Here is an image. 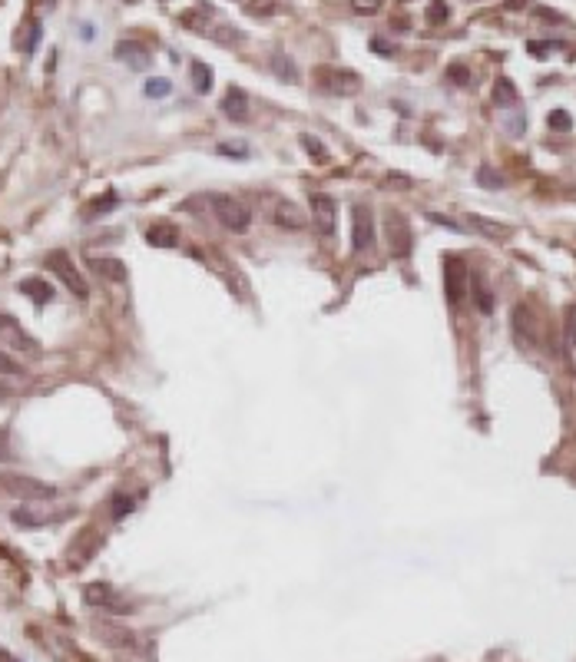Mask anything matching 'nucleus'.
<instances>
[{
  "instance_id": "obj_37",
  "label": "nucleus",
  "mask_w": 576,
  "mask_h": 662,
  "mask_svg": "<svg viewBox=\"0 0 576 662\" xmlns=\"http://www.w3.org/2000/svg\"><path fill=\"white\" fill-rule=\"evenodd\" d=\"M556 47H560V43H553V40H543V43H540V40H530V43H526V50L533 53V57H547V53L556 50Z\"/></svg>"
},
{
  "instance_id": "obj_41",
  "label": "nucleus",
  "mask_w": 576,
  "mask_h": 662,
  "mask_svg": "<svg viewBox=\"0 0 576 662\" xmlns=\"http://www.w3.org/2000/svg\"><path fill=\"white\" fill-rule=\"evenodd\" d=\"M371 50H381L384 57H391V53H394V50L388 47V43H384V40H371Z\"/></svg>"
},
{
  "instance_id": "obj_27",
  "label": "nucleus",
  "mask_w": 576,
  "mask_h": 662,
  "mask_svg": "<svg viewBox=\"0 0 576 662\" xmlns=\"http://www.w3.org/2000/svg\"><path fill=\"white\" fill-rule=\"evenodd\" d=\"M477 182H480L484 189H503L507 186L503 173H497L494 166H480V169H477Z\"/></svg>"
},
{
  "instance_id": "obj_11",
  "label": "nucleus",
  "mask_w": 576,
  "mask_h": 662,
  "mask_svg": "<svg viewBox=\"0 0 576 662\" xmlns=\"http://www.w3.org/2000/svg\"><path fill=\"white\" fill-rule=\"evenodd\" d=\"M272 219H275V225H282V229H291V232H298V229H305V225H308V215H305V209H301V206H295L291 199H278L275 209H272Z\"/></svg>"
},
{
  "instance_id": "obj_24",
  "label": "nucleus",
  "mask_w": 576,
  "mask_h": 662,
  "mask_svg": "<svg viewBox=\"0 0 576 662\" xmlns=\"http://www.w3.org/2000/svg\"><path fill=\"white\" fill-rule=\"evenodd\" d=\"M470 295H474V305H477V308H480L484 315L494 312V295L487 292V285H484V278H480V275L470 278Z\"/></svg>"
},
{
  "instance_id": "obj_40",
  "label": "nucleus",
  "mask_w": 576,
  "mask_h": 662,
  "mask_svg": "<svg viewBox=\"0 0 576 662\" xmlns=\"http://www.w3.org/2000/svg\"><path fill=\"white\" fill-rule=\"evenodd\" d=\"M301 146H305V150L312 152L315 159H325V156H328L325 146H318V143H315V136H301Z\"/></svg>"
},
{
  "instance_id": "obj_33",
  "label": "nucleus",
  "mask_w": 576,
  "mask_h": 662,
  "mask_svg": "<svg viewBox=\"0 0 576 662\" xmlns=\"http://www.w3.org/2000/svg\"><path fill=\"white\" fill-rule=\"evenodd\" d=\"M169 89H173L169 80H150V83H146V96H150V100H159V96H169Z\"/></svg>"
},
{
  "instance_id": "obj_34",
  "label": "nucleus",
  "mask_w": 576,
  "mask_h": 662,
  "mask_svg": "<svg viewBox=\"0 0 576 662\" xmlns=\"http://www.w3.org/2000/svg\"><path fill=\"white\" fill-rule=\"evenodd\" d=\"M245 10H249L252 17H265V13L275 10V0H249V3H245Z\"/></svg>"
},
{
  "instance_id": "obj_15",
  "label": "nucleus",
  "mask_w": 576,
  "mask_h": 662,
  "mask_svg": "<svg viewBox=\"0 0 576 662\" xmlns=\"http://www.w3.org/2000/svg\"><path fill=\"white\" fill-rule=\"evenodd\" d=\"M116 60H123L133 70H146L150 66V50L136 40H123V43H116Z\"/></svg>"
},
{
  "instance_id": "obj_26",
  "label": "nucleus",
  "mask_w": 576,
  "mask_h": 662,
  "mask_svg": "<svg viewBox=\"0 0 576 662\" xmlns=\"http://www.w3.org/2000/svg\"><path fill=\"white\" fill-rule=\"evenodd\" d=\"M268 66H272V73H275V76H282L285 83H291V80L298 76V70H295V63L288 60L285 53H275V57L268 60Z\"/></svg>"
},
{
  "instance_id": "obj_16",
  "label": "nucleus",
  "mask_w": 576,
  "mask_h": 662,
  "mask_svg": "<svg viewBox=\"0 0 576 662\" xmlns=\"http://www.w3.org/2000/svg\"><path fill=\"white\" fill-rule=\"evenodd\" d=\"M467 232H480L484 238L503 242V238H510V225L494 222V219H484V215H467Z\"/></svg>"
},
{
  "instance_id": "obj_23",
  "label": "nucleus",
  "mask_w": 576,
  "mask_h": 662,
  "mask_svg": "<svg viewBox=\"0 0 576 662\" xmlns=\"http://www.w3.org/2000/svg\"><path fill=\"white\" fill-rule=\"evenodd\" d=\"M189 76H192V87H196V93H209V89H213V70H209L202 60L189 63Z\"/></svg>"
},
{
  "instance_id": "obj_17",
  "label": "nucleus",
  "mask_w": 576,
  "mask_h": 662,
  "mask_svg": "<svg viewBox=\"0 0 576 662\" xmlns=\"http://www.w3.org/2000/svg\"><path fill=\"white\" fill-rule=\"evenodd\" d=\"M563 358L570 371H576V305H566L563 312Z\"/></svg>"
},
{
  "instance_id": "obj_8",
  "label": "nucleus",
  "mask_w": 576,
  "mask_h": 662,
  "mask_svg": "<svg viewBox=\"0 0 576 662\" xmlns=\"http://www.w3.org/2000/svg\"><path fill=\"white\" fill-rule=\"evenodd\" d=\"M0 341H7L10 348L24 351V354H30V358H40V345L34 341V338L27 335L24 328L13 322L10 315H0Z\"/></svg>"
},
{
  "instance_id": "obj_19",
  "label": "nucleus",
  "mask_w": 576,
  "mask_h": 662,
  "mask_svg": "<svg viewBox=\"0 0 576 662\" xmlns=\"http://www.w3.org/2000/svg\"><path fill=\"white\" fill-rule=\"evenodd\" d=\"M146 242L156 249H175L179 245V229L173 222H156L146 229Z\"/></svg>"
},
{
  "instance_id": "obj_5",
  "label": "nucleus",
  "mask_w": 576,
  "mask_h": 662,
  "mask_svg": "<svg viewBox=\"0 0 576 662\" xmlns=\"http://www.w3.org/2000/svg\"><path fill=\"white\" fill-rule=\"evenodd\" d=\"M47 268H50V272H57V278H60L63 285L73 292L76 298H87V295H89V288H87V282H83V275L76 272L73 259H70L63 249H53L50 255H47Z\"/></svg>"
},
{
  "instance_id": "obj_12",
  "label": "nucleus",
  "mask_w": 576,
  "mask_h": 662,
  "mask_svg": "<svg viewBox=\"0 0 576 662\" xmlns=\"http://www.w3.org/2000/svg\"><path fill=\"white\" fill-rule=\"evenodd\" d=\"M70 517V510H60V513H50V510H27V507H20V510L10 513V520L17 526H47V524H60V520H66Z\"/></svg>"
},
{
  "instance_id": "obj_6",
  "label": "nucleus",
  "mask_w": 576,
  "mask_h": 662,
  "mask_svg": "<svg viewBox=\"0 0 576 662\" xmlns=\"http://www.w3.org/2000/svg\"><path fill=\"white\" fill-rule=\"evenodd\" d=\"M444 295L451 301V308L463 305V298H467V265L457 255L444 259Z\"/></svg>"
},
{
  "instance_id": "obj_20",
  "label": "nucleus",
  "mask_w": 576,
  "mask_h": 662,
  "mask_svg": "<svg viewBox=\"0 0 576 662\" xmlns=\"http://www.w3.org/2000/svg\"><path fill=\"white\" fill-rule=\"evenodd\" d=\"M222 113H226L229 120H236V123H238V120H245V113H249V100H245V93H242L238 87H232L226 96H222Z\"/></svg>"
},
{
  "instance_id": "obj_38",
  "label": "nucleus",
  "mask_w": 576,
  "mask_h": 662,
  "mask_svg": "<svg viewBox=\"0 0 576 662\" xmlns=\"http://www.w3.org/2000/svg\"><path fill=\"white\" fill-rule=\"evenodd\" d=\"M7 461H13V450H10V434L0 427V463H7Z\"/></svg>"
},
{
  "instance_id": "obj_2",
  "label": "nucleus",
  "mask_w": 576,
  "mask_h": 662,
  "mask_svg": "<svg viewBox=\"0 0 576 662\" xmlns=\"http://www.w3.org/2000/svg\"><path fill=\"white\" fill-rule=\"evenodd\" d=\"M510 328H514V341L524 351H537L540 348V318L526 301L514 305V312H510Z\"/></svg>"
},
{
  "instance_id": "obj_10",
  "label": "nucleus",
  "mask_w": 576,
  "mask_h": 662,
  "mask_svg": "<svg viewBox=\"0 0 576 662\" xmlns=\"http://www.w3.org/2000/svg\"><path fill=\"white\" fill-rule=\"evenodd\" d=\"M335 219H338V206H335V199L331 196H322V192H315L312 196V222L318 225V232L322 236H335Z\"/></svg>"
},
{
  "instance_id": "obj_30",
  "label": "nucleus",
  "mask_w": 576,
  "mask_h": 662,
  "mask_svg": "<svg viewBox=\"0 0 576 662\" xmlns=\"http://www.w3.org/2000/svg\"><path fill=\"white\" fill-rule=\"evenodd\" d=\"M0 375H10V377H20L24 375V364L13 361L7 351H0Z\"/></svg>"
},
{
  "instance_id": "obj_35",
  "label": "nucleus",
  "mask_w": 576,
  "mask_h": 662,
  "mask_svg": "<svg viewBox=\"0 0 576 662\" xmlns=\"http://www.w3.org/2000/svg\"><path fill=\"white\" fill-rule=\"evenodd\" d=\"M351 10L361 13V17H371V13L381 10V0H351Z\"/></svg>"
},
{
  "instance_id": "obj_13",
  "label": "nucleus",
  "mask_w": 576,
  "mask_h": 662,
  "mask_svg": "<svg viewBox=\"0 0 576 662\" xmlns=\"http://www.w3.org/2000/svg\"><path fill=\"white\" fill-rule=\"evenodd\" d=\"M100 543H103V537H96V530H87V533H80V540H76L73 547H70V566H83V563L93 556V553L100 550Z\"/></svg>"
},
{
  "instance_id": "obj_31",
  "label": "nucleus",
  "mask_w": 576,
  "mask_h": 662,
  "mask_svg": "<svg viewBox=\"0 0 576 662\" xmlns=\"http://www.w3.org/2000/svg\"><path fill=\"white\" fill-rule=\"evenodd\" d=\"M447 20V3L444 0H431L427 7V24H444Z\"/></svg>"
},
{
  "instance_id": "obj_28",
  "label": "nucleus",
  "mask_w": 576,
  "mask_h": 662,
  "mask_svg": "<svg viewBox=\"0 0 576 662\" xmlns=\"http://www.w3.org/2000/svg\"><path fill=\"white\" fill-rule=\"evenodd\" d=\"M113 206H116V196L110 192V196H100V199L89 202L87 209H83V215H87V219H93V215H100V213H110Z\"/></svg>"
},
{
  "instance_id": "obj_22",
  "label": "nucleus",
  "mask_w": 576,
  "mask_h": 662,
  "mask_svg": "<svg viewBox=\"0 0 576 662\" xmlns=\"http://www.w3.org/2000/svg\"><path fill=\"white\" fill-rule=\"evenodd\" d=\"M20 292L30 295L37 305H47V301L53 298V285L50 282H43V278H24V282H20Z\"/></svg>"
},
{
  "instance_id": "obj_45",
  "label": "nucleus",
  "mask_w": 576,
  "mask_h": 662,
  "mask_svg": "<svg viewBox=\"0 0 576 662\" xmlns=\"http://www.w3.org/2000/svg\"><path fill=\"white\" fill-rule=\"evenodd\" d=\"M401 3H404V0H401Z\"/></svg>"
},
{
  "instance_id": "obj_42",
  "label": "nucleus",
  "mask_w": 576,
  "mask_h": 662,
  "mask_svg": "<svg viewBox=\"0 0 576 662\" xmlns=\"http://www.w3.org/2000/svg\"><path fill=\"white\" fill-rule=\"evenodd\" d=\"M526 0H507V10H524Z\"/></svg>"
},
{
  "instance_id": "obj_9",
  "label": "nucleus",
  "mask_w": 576,
  "mask_h": 662,
  "mask_svg": "<svg viewBox=\"0 0 576 662\" xmlns=\"http://www.w3.org/2000/svg\"><path fill=\"white\" fill-rule=\"evenodd\" d=\"M375 245V219L368 213V206H354V219H351V249L368 252Z\"/></svg>"
},
{
  "instance_id": "obj_36",
  "label": "nucleus",
  "mask_w": 576,
  "mask_h": 662,
  "mask_svg": "<svg viewBox=\"0 0 576 662\" xmlns=\"http://www.w3.org/2000/svg\"><path fill=\"white\" fill-rule=\"evenodd\" d=\"M129 510H133V500L126 497V494H116V497H113V517H116V520H123Z\"/></svg>"
},
{
  "instance_id": "obj_18",
  "label": "nucleus",
  "mask_w": 576,
  "mask_h": 662,
  "mask_svg": "<svg viewBox=\"0 0 576 662\" xmlns=\"http://www.w3.org/2000/svg\"><path fill=\"white\" fill-rule=\"evenodd\" d=\"M96 636H100L103 642L116 646V649H133V646H136V636H133L129 629L113 626V623H96Z\"/></svg>"
},
{
  "instance_id": "obj_25",
  "label": "nucleus",
  "mask_w": 576,
  "mask_h": 662,
  "mask_svg": "<svg viewBox=\"0 0 576 662\" xmlns=\"http://www.w3.org/2000/svg\"><path fill=\"white\" fill-rule=\"evenodd\" d=\"M494 103H497V106H517V87L507 76H501V80L494 83Z\"/></svg>"
},
{
  "instance_id": "obj_7",
  "label": "nucleus",
  "mask_w": 576,
  "mask_h": 662,
  "mask_svg": "<svg viewBox=\"0 0 576 662\" xmlns=\"http://www.w3.org/2000/svg\"><path fill=\"white\" fill-rule=\"evenodd\" d=\"M384 232H388V245H391V255H398V259H408L414 249V236H411V225H408V219L398 213H388V219H384Z\"/></svg>"
},
{
  "instance_id": "obj_29",
  "label": "nucleus",
  "mask_w": 576,
  "mask_h": 662,
  "mask_svg": "<svg viewBox=\"0 0 576 662\" xmlns=\"http://www.w3.org/2000/svg\"><path fill=\"white\" fill-rule=\"evenodd\" d=\"M547 123H550V129L570 133V126H573V120H570V113H566V110H553L550 116H547Z\"/></svg>"
},
{
  "instance_id": "obj_14",
  "label": "nucleus",
  "mask_w": 576,
  "mask_h": 662,
  "mask_svg": "<svg viewBox=\"0 0 576 662\" xmlns=\"http://www.w3.org/2000/svg\"><path fill=\"white\" fill-rule=\"evenodd\" d=\"M83 600H87L89 606H106V610H126L123 603L116 600V589L110 587V583H89V587H83Z\"/></svg>"
},
{
  "instance_id": "obj_32",
  "label": "nucleus",
  "mask_w": 576,
  "mask_h": 662,
  "mask_svg": "<svg viewBox=\"0 0 576 662\" xmlns=\"http://www.w3.org/2000/svg\"><path fill=\"white\" fill-rule=\"evenodd\" d=\"M427 219L434 225H440V229H451V232H467V225L463 222H454L451 215H440V213H427Z\"/></svg>"
},
{
  "instance_id": "obj_39",
  "label": "nucleus",
  "mask_w": 576,
  "mask_h": 662,
  "mask_svg": "<svg viewBox=\"0 0 576 662\" xmlns=\"http://www.w3.org/2000/svg\"><path fill=\"white\" fill-rule=\"evenodd\" d=\"M447 76H451L454 83H461V87H467V83H470V73H467V66H461V63H454L451 70H447Z\"/></svg>"
},
{
  "instance_id": "obj_4",
  "label": "nucleus",
  "mask_w": 576,
  "mask_h": 662,
  "mask_svg": "<svg viewBox=\"0 0 576 662\" xmlns=\"http://www.w3.org/2000/svg\"><path fill=\"white\" fill-rule=\"evenodd\" d=\"M0 490L20 500H50L57 497V487L34 480V477H20V474H0Z\"/></svg>"
},
{
  "instance_id": "obj_21",
  "label": "nucleus",
  "mask_w": 576,
  "mask_h": 662,
  "mask_svg": "<svg viewBox=\"0 0 576 662\" xmlns=\"http://www.w3.org/2000/svg\"><path fill=\"white\" fill-rule=\"evenodd\" d=\"M89 268L93 272H100L103 278H110V282H126V265L120 262V259H89Z\"/></svg>"
},
{
  "instance_id": "obj_1",
  "label": "nucleus",
  "mask_w": 576,
  "mask_h": 662,
  "mask_svg": "<svg viewBox=\"0 0 576 662\" xmlns=\"http://www.w3.org/2000/svg\"><path fill=\"white\" fill-rule=\"evenodd\" d=\"M209 209H213V215L219 219V225H226L229 232H245L252 222L249 206L242 199H236V196H213V199H209Z\"/></svg>"
},
{
  "instance_id": "obj_3",
  "label": "nucleus",
  "mask_w": 576,
  "mask_h": 662,
  "mask_svg": "<svg viewBox=\"0 0 576 662\" xmlns=\"http://www.w3.org/2000/svg\"><path fill=\"white\" fill-rule=\"evenodd\" d=\"M315 87L335 93V96H348L361 89V76L351 70H338V66H315Z\"/></svg>"
},
{
  "instance_id": "obj_43",
  "label": "nucleus",
  "mask_w": 576,
  "mask_h": 662,
  "mask_svg": "<svg viewBox=\"0 0 576 662\" xmlns=\"http://www.w3.org/2000/svg\"><path fill=\"white\" fill-rule=\"evenodd\" d=\"M0 662H20V659H13V656H10L7 649H0Z\"/></svg>"
},
{
  "instance_id": "obj_44",
  "label": "nucleus",
  "mask_w": 576,
  "mask_h": 662,
  "mask_svg": "<svg viewBox=\"0 0 576 662\" xmlns=\"http://www.w3.org/2000/svg\"><path fill=\"white\" fill-rule=\"evenodd\" d=\"M7 398H10V387H7V384H0V401H7Z\"/></svg>"
}]
</instances>
